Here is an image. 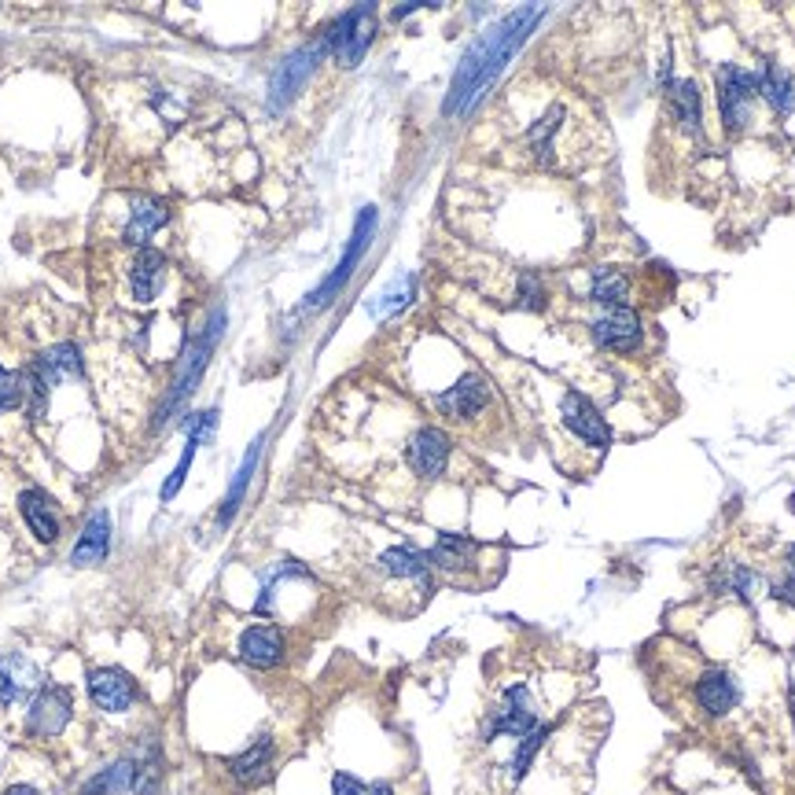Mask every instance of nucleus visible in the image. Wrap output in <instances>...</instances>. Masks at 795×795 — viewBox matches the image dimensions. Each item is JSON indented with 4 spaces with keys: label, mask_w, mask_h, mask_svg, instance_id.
I'll list each match as a JSON object with an SVG mask.
<instances>
[{
    "label": "nucleus",
    "mask_w": 795,
    "mask_h": 795,
    "mask_svg": "<svg viewBox=\"0 0 795 795\" xmlns=\"http://www.w3.org/2000/svg\"><path fill=\"white\" fill-rule=\"evenodd\" d=\"M541 19V8H519V12H512L501 19L498 26H493L490 34H482L479 41L468 48V56L461 60L457 66V77H453L450 85V100H445V111H468L475 103V96H479L493 77L501 74V66L512 60V52L527 41L530 26H535Z\"/></svg>",
    "instance_id": "nucleus-1"
},
{
    "label": "nucleus",
    "mask_w": 795,
    "mask_h": 795,
    "mask_svg": "<svg viewBox=\"0 0 795 795\" xmlns=\"http://www.w3.org/2000/svg\"><path fill=\"white\" fill-rule=\"evenodd\" d=\"M77 376H82V351H77L74 343H56V346H48L41 357H34V362L23 368L30 416H45L48 394H52L63 380H77Z\"/></svg>",
    "instance_id": "nucleus-2"
},
{
    "label": "nucleus",
    "mask_w": 795,
    "mask_h": 795,
    "mask_svg": "<svg viewBox=\"0 0 795 795\" xmlns=\"http://www.w3.org/2000/svg\"><path fill=\"white\" fill-rule=\"evenodd\" d=\"M372 37H376V4H357L328 26L321 45L325 52L335 56L339 66H357L362 56L368 52V45H372Z\"/></svg>",
    "instance_id": "nucleus-3"
},
{
    "label": "nucleus",
    "mask_w": 795,
    "mask_h": 795,
    "mask_svg": "<svg viewBox=\"0 0 795 795\" xmlns=\"http://www.w3.org/2000/svg\"><path fill=\"white\" fill-rule=\"evenodd\" d=\"M221 325H225V309H215V317H210L207 328H203V335L196 339V346L184 354L181 372H178V380H173V391H170L167 405H162V413H159V420H155V424H167L170 416H178L181 405L188 402L192 387L199 383L203 368H207V362H210V351H215V343L221 339Z\"/></svg>",
    "instance_id": "nucleus-4"
},
{
    "label": "nucleus",
    "mask_w": 795,
    "mask_h": 795,
    "mask_svg": "<svg viewBox=\"0 0 795 795\" xmlns=\"http://www.w3.org/2000/svg\"><path fill=\"white\" fill-rule=\"evenodd\" d=\"M538 711L535 700H530V688L527 685H509L501 704L490 711L487 719V741L493 736H527L538 730Z\"/></svg>",
    "instance_id": "nucleus-5"
},
{
    "label": "nucleus",
    "mask_w": 795,
    "mask_h": 795,
    "mask_svg": "<svg viewBox=\"0 0 795 795\" xmlns=\"http://www.w3.org/2000/svg\"><path fill=\"white\" fill-rule=\"evenodd\" d=\"M759 96V74L725 63L719 71V108L730 130H741L751 119V100Z\"/></svg>",
    "instance_id": "nucleus-6"
},
{
    "label": "nucleus",
    "mask_w": 795,
    "mask_h": 795,
    "mask_svg": "<svg viewBox=\"0 0 795 795\" xmlns=\"http://www.w3.org/2000/svg\"><path fill=\"white\" fill-rule=\"evenodd\" d=\"M74 711V696L66 685H45L41 693L34 696L30 711H26V730L41 741H52V736L63 733V725L71 722Z\"/></svg>",
    "instance_id": "nucleus-7"
},
{
    "label": "nucleus",
    "mask_w": 795,
    "mask_h": 795,
    "mask_svg": "<svg viewBox=\"0 0 795 795\" xmlns=\"http://www.w3.org/2000/svg\"><path fill=\"white\" fill-rule=\"evenodd\" d=\"M372 232H376V207H365L362 210V218H357V229H354V236H351V247H346V255L339 258V266H335V273L325 280L321 288L309 295V306H325V303H332V295H339L343 291V284L351 280L354 273V266L362 261V255L368 250V240H372Z\"/></svg>",
    "instance_id": "nucleus-8"
},
{
    "label": "nucleus",
    "mask_w": 795,
    "mask_h": 795,
    "mask_svg": "<svg viewBox=\"0 0 795 795\" xmlns=\"http://www.w3.org/2000/svg\"><path fill=\"white\" fill-rule=\"evenodd\" d=\"M560 416H564V428L575 435V439L586 442V445L604 450V445L612 442V431H608L604 416L597 413V405L589 402L586 394L564 391V397H560Z\"/></svg>",
    "instance_id": "nucleus-9"
},
{
    "label": "nucleus",
    "mask_w": 795,
    "mask_h": 795,
    "mask_svg": "<svg viewBox=\"0 0 795 795\" xmlns=\"http://www.w3.org/2000/svg\"><path fill=\"white\" fill-rule=\"evenodd\" d=\"M490 405V383L482 380V376H461L457 383L450 387V391H442L439 397H435V409H439L445 420H472V416H479L482 409Z\"/></svg>",
    "instance_id": "nucleus-10"
},
{
    "label": "nucleus",
    "mask_w": 795,
    "mask_h": 795,
    "mask_svg": "<svg viewBox=\"0 0 795 795\" xmlns=\"http://www.w3.org/2000/svg\"><path fill=\"white\" fill-rule=\"evenodd\" d=\"M321 56H325V45H309V48H298L295 56H288V60L277 66L273 82H269V103H273V111H280L291 96L303 89V82L314 74Z\"/></svg>",
    "instance_id": "nucleus-11"
},
{
    "label": "nucleus",
    "mask_w": 795,
    "mask_h": 795,
    "mask_svg": "<svg viewBox=\"0 0 795 795\" xmlns=\"http://www.w3.org/2000/svg\"><path fill=\"white\" fill-rule=\"evenodd\" d=\"M409 468L413 475H420V479H439L445 472V464H450V435L442 428H416V435L409 439Z\"/></svg>",
    "instance_id": "nucleus-12"
},
{
    "label": "nucleus",
    "mask_w": 795,
    "mask_h": 795,
    "mask_svg": "<svg viewBox=\"0 0 795 795\" xmlns=\"http://www.w3.org/2000/svg\"><path fill=\"white\" fill-rule=\"evenodd\" d=\"M89 696L100 711L125 714L133 704H137V685H133V677L119 671V666H100V671L89 674Z\"/></svg>",
    "instance_id": "nucleus-13"
},
{
    "label": "nucleus",
    "mask_w": 795,
    "mask_h": 795,
    "mask_svg": "<svg viewBox=\"0 0 795 795\" xmlns=\"http://www.w3.org/2000/svg\"><path fill=\"white\" fill-rule=\"evenodd\" d=\"M37 685H41V671L34 659H26L23 652L0 656V704H23Z\"/></svg>",
    "instance_id": "nucleus-14"
},
{
    "label": "nucleus",
    "mask_w": 795,
    "mask_h": 795,
    "mask_svg": "<svg viewBox=\"0 0 795 795\" xmlns=\"http://www.w3.org/2000/svg\"><path fill=\"white\" fill-rule=\"evenodd\" d=\"M162 284H167V258L151 247H140L130 261V295L133 303L148 306L159 298Z\"/></svg>",
    "instance_id": "nucleus-15"
},
{
    "label": "nucleus",
    "mask_w": 795,
    "mask_h": 795,
    "mask_svg": "<svg viewBox=\"0 0 795 795\" xmlns=\"http://www.w3.org/2000/svg\"><path fill=\"white\" fill-rule=\"evenodd\" d=\"M111 552V516L103 509H96L89 523L82 527V535H77L74 549H71V564L74 567H96L103 564Z\"/></svg>",
    "instance_id": "nucleus-16"
},
{
    "label": "nucleus",
    "mask_w": 795,
    "mask_h": 795,
    "mask_svg": "<svg viewBox=\"0 0 795 795\" xmlns=\"http://www.w3.org/2000/svg\"><path fill=\"white\" fill-rule=\"evenodd\" d=\"M594 343L604 346V351H619L629 354L641 346V321H637L634 309H615V314L600 317L594 325Z\"/></svg>",
    "instance_id": "nucleus-17"
},
{
    "label": "nucleus",
    "mask_w": 795,
    "mask_h": 795,
    "mask_svg": "<svg viewBox=\"0 0 795 795\" xmlns=\"http://www.w3.org/2000/svg\"><path fill=\"white\" fill-rule=\"evenodd\" d=\"M240 659L258 666V671H269V666H277L284 659V634L266 623L247 626L244 637H240Z\"/></svg>",
    "instance_id": "nucleus-18"
},
{
    "label": "nucleus",
    "mask_w": 795,
    "mask_h": 795,
    "mask_svg": "<svg viewBox=\"0 0 795 795\" xmlns=\"http://www.w3.org/2000/svg\"><path fill=\"white\" fill-rule=\"evenodd\" d=\"M696 704H700V711H707L711 719H722V714H730L736 704H741V688L725 671L719 666H711V671L700 674V682H696Z\"/></svg>",
    "instance_id": "nucleus-19"
},
{
    "label": "nucleus",
    "mask_w": 795,
    "mask_h": 795,
    "mask_svg": "<svg viewBox=\"0 0 795 795\" xmlns=\"http://www.w3.org/2000/svg\"><path fill=\"white\" fill-rule=\"evenodd\" d=\"M19 512H23V519H26V527L34 530V538L37 541H56L60 538V516H56V505H52V498H48L45 490H23L19 493Z\"/></svg>",
    "instance_id": "nucleus-20"
},
{
    "label": "nucleus",
    "mask_w": 795,
    "mask_h": 795,
    "mask_svg": "<svg viewBox=\"0 0 795 795\" xmlns=\"http://www.w3.org/2000/svg\"><path fill=\"white\" fill-rule=\"evenodd\" d=\"M380 571L387 578L397 582H416L420 589H431V564L424 552H416L409 546H394L380 556Z\"/></svg>",
    "instance_id": "nucleus-21"
},
{
    "label": "nucleus",
    "mask_w": 795,
    "mask_h": 795,
    "mask_svg": "<svg viewBox=\"0 0 795 795\" xmlns=\"http://www.w3.org/2000/svg\"><path fill=\"white\" fill-rule=\"evenodd\" d=\"M170 210L162 199L155 196H137L133 199V215H130V225H125V244L133 247H148V240L167 225Z\"/></svg>",
    "instance_id": "nucleus-22"
},
{
    "label": "nucleus",
    "mask_w": 795,
    "mask_h": 795,
    "mask_svg": "<svg viewBox=\"0 0 795 795\" xmlns=\"http://www.w3.org/2000/svg\"><path fill=\"white\" fill-rule=\"evenodd\" d=\"M475 556H479V546L464 535H442L428 552V564L445 571V575H457V571L475 567Z\"/></svg>",
    "instance_id": "nucleus-23"
},
{
    "label": "nucleus",
    "mask_w": 795,
    "mask_h": 795,
    "mask_svg": "<svg viewBox=\"0 0 795 795\" xmlns=\"http://www.w3.org/2000/svg\"><path fill=\"white\" fill-rule=\"evenodd\" d=\"M269 770H273V741L269 736H258L244 755L229 759V773L240 784H261L269 778Z\"/></svg>",
    "instance_id": "nucleus-24"
},
{
    "label": "nucleus",
    "mask_w": 795,
    "mask_h": 795,
    "mask_svg": "<svg viewBox=\"0 0 795 795\" xmlns=\"http://www.w3.org/2000/svg\"><path fill=\"white\" fill-rule=\"evenodd\" d=\"M261 435L255 442H250V450H247V457H244V464H240V472L232 475V487L225 490V501H221V509H218V527H229L232 519H236V512H240V505H244V493H247V487H250V475H255V468H258V457H261Z\"/></svg>",
    "instance_id": "nucleus-25"
},
{
    "label": "nucleus",
    "mask_w": 795,
    "mask_h": 795,
    "mask_svg": "<svg viewBox=\"0 0 795 795\" xmlns=\"http://www.w3.org/2000/svg\"><path fill=\"white\" fill-rule=\"evenodd\" d=\"M133 770H137V762L133 759H119L111 762L108 770H100L96 778L85 784L77 795H122L133 788Z\"/></svg>",
    "instance_id": "nucleus-26"
},
{
    "label": "nucleus",
    "mask_w": 795,
    "mask_h": 795,
    "mask_svg": "<svg viewBox=\"0 0 795 795\" xmlns=\"http://www.w3.org/2000/svg\"><path fill=\"white\" fill-rule=\"evenodd\" d=\"M759 93L770 100L773 111H792V100H795V82L788 71H781V66H766V74H759Z\"/></svg>",
    "instance_id": "nucleus-27"
},
{
    "label": "nucleus",
    "mask_w": 795,
    "mask_h": 795,
    "mask_svg": "<svg viewBox=\"0 0 795 795\" xmlns=\"http://www.w3.org/2000/svg\"><path fill=\"white\" fill-rule=\"evenodd\" d=\"M594 298L600 306H619L626 309L629 303V280L619 269H597L594 273Z\"/></svg>",
    "instance_id": "nucleus-28"
},
{
    "label": "nucleus",
    "mask_w": 795,
    "mask_h": 795,
    "mask_svg": "<svg viewBox=\"0 0 795 795\" xmlns=\"http://www.w3.org/2000/svg\"><path fill=\"white\" fill-rule=\"evenodd\" d=\"M159 784H162V751L159 744H148V751L140 755L137 770H133V792L159 795Z\"/></svg>",
    "instance_id": "nucleus-29"
},
{
    "label": "nucleus",
    "mask_w": 795,
    "mask_h": 795,
    "mask_svg": "<svg viewBox=\"0 0 795 795\" xmlns=\"http://www.w3.org/2000/svg\"><path fill=\"white\" fill-rule=\"evenodd\" d=\"M671 100H674L677 119H682L688 130H700V93H696V85L693 82H674Z\"/></svg>",
    "instance_id": "nucleus-30"
},
{
    "label": "nucleus",
    "mask_w": 795,
    "mask_h": 795,
    "mask_svg": "<svg viewBox=\"0 0 795 795\" xmlns=\"http://www.w3.org/2000/svg\"><path fill=\"white\" fill-rule=\"evenodd\" d=\"M26 405V383H23V372H8L4 365H0V413H15Z\"/></svg>",
    "instance_id": "nucleus-31"
},
{
    "label": "nucleus",
    "mask_w": 795,
    "mask_h": 795,
    "mask_svg": "<svg viewBox=\"0 0 795 795\" xmlns=\"http://www.w3.org/2000/svg\"><path fill=\"white\" fill-rule=\"evenodd\" d=\"M332 795H391V784H383V781L365 784V781L351 778V773H335Z\"/></svg>",
    "instance_id": "nucleus-32"
},
{
    "label": "nucleus",
    "mask_w": 795,
    "mask_h": 795,
    "mask_svg": "<svg viewBox=\"0 0 795 795\" xmlns=\"http://www.w3.org/2000/svg\"><path fill=\"white\" fill-rule=\"evenodd\" d=\"M196 450L199 445L196 442H184V453H181V461H178V468H173V475L167 482H162V490H159V498L167 501L170 505V498H178V490H181V482H184V475H188V468H192V457H196Z\"/></svg>",
    "instance_id": "nucleus-33"
},
{
    "label": "nucleus",
    "mask_w": 795,
    "mask_h": 795,
    "mask_svg": "<svg viewBox=\"0 0 795 795\" xmlns=\"http://www.w3.org/2000/svg\"><path fill=\"white\" fill-rule=\"evenodd\" d=\"M413 288H416V280H413V277H402V280H397V284L380 298V303L372 306V309H376V314H391V309L405 306V303H409V298H413Z\"/></svg>",
    "instance_id": "nucleus-34"
},
{
    "label": "nucleus",
    "mask_w": 795,
    "mask_h": 795,
    "mask_svg": "<svg viewBox=\"0 0 795 795\" xmlns=\"http://www.w3.org/2000/svg\"><path fill=\"white\" fill-rule=\"evenodd\" d=\"M546 725H538L535 733H527V736H519V751H516V778H523V773L530 770V759H535V751L541 748V741H546Z\"/></svg>",
    "instance_id": "nucleus-35"
},
{
    "label": "nucleus",
    "mask_w": 795,
    "mask_h": 795,
    "mask_svg": "<svg viewBox=\"0 0 795 795\" xmlns=\"http://www.w3.org/2000/svg\"><path fill=\"white\" fill-rule=\"evenodd\" d=\"M519 306H527V309H541V306H546V288H541V280L535 273H523L519 277Z\"/></svg>",
    "instance_id": "nucleus-36"
},
{
    "label": "nucleus",
    "mask_w": 795,
    "mask_h": 795,
    "mask_svg": "<svg viewBox=\"0 0 795 795\" xmlns=\"http://www.w3.org/2000/svg\"><path fill=\"white\" fill-rule=\"evenodd\" d=\"M4 795H41V792H37L34 784H15V788H8Z\"/></svg>",
    "instance_id": "nucleus-37"
},
{
    "label": "nucleus",
    "mask_w": 795,
    "mask_h": 795,
    "mask_svg": "<svg viewBox=\"0 0 795 795\" xmlns=\"http://www.w3.org/2000/svg\"><path fill=\"white\" fill-rule=\"evenodd\" d=\"M788 578L795 582V546L788 549Z\"/></svg>",
    "instance_id": "nucleus-38"
}]
</instances>
